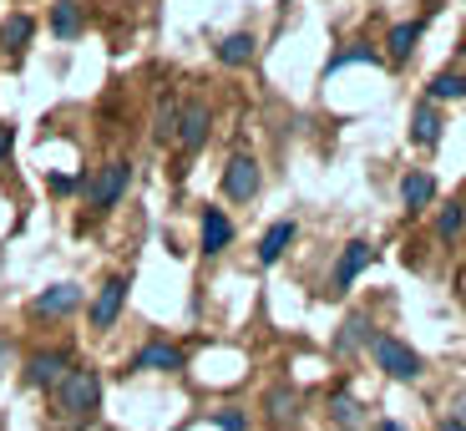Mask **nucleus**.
Returning a JSON list of instances; mask_svg holds the SVG:
<instances>
[{"label": "nucleus", "mask_w": 466, "mask_h": 431, "mask_svg": "<svg viewBox=\"0 0 466 431\" xmlns=\"http://www.w3.org/2000/svg\"><path fill=\"white\" fill-rule=\"evenodd\" d=\"M329 416H335L339 426H350V431H355V426H360V401H355V396H345V391H335V401H329Z\"/></svg>", "instance_id": "5701e85b"}, {"label": "nucleus", "mask_w": 466, "mask_h": 431, "mask_svg": "<svg viewBox=\"0 0 466 431\" xmlns=\"http://www.w3.org/2000/svg\"><path fill=\"white\" fill-rule=\"evenodd\" d=\"M431 97H436V102H461V97H466V77H461V71H441V77L431 82Z\"/></svg>", "instance_id": "412c9836"}, {"label": "nucleus", "mask_w": 466, "mask_h": 431, "mask_svg": "<svg viewBox=\"0 0 466 431\" xmlns=\"http://www.w3.org/2000/svg\"><path fill=\"white\" fill-rule=\"evenodd\" d=\"M461 219H466V213H461V203H451V209H446L441 219H436V233H441V239H451V233L461 229Z\"/></svg>", "instance_id": "a878e982"}, {"label": "nucleus", "mask_w": 466, "mask_h": 431, "mask_svg": "<svg viewBox=\"0 0 466 431\" xmlns=\"http://www.w3.org/2000/svg\"><path fill=\"white\" fill-rule=\"evenodd\" d=\"M360 340H370V330H365V315H350L345 325H339V335H335V350L345 355V350H355Z\"/></svg>", "instance_id": "4be33fe9"}, {"label": "nucleus", "mask_w": 466, "mask_h": 431, "mask_svg": "<svg viewBox=\"0 0 466 431\" xmlns=\"http://www.w3.org/2000/svg\"><path fill=\"white\" fill-rule=\"evenodd\" d=\"M370 355L385 375H396V381H416L420 375V355L410 345H400L396 335H370Z\"/></svg>", "instance_id": "7ed1b4c3"}, {"label": "nucleus", "mask_w": 466, "mask_h": 431, "mask_svg": "<svg viewBox=\"0 0 466 431\" xmlns=\"http://www.w3.org/2000/svg\"><path fill=\"white\" fill-rule=\"evenodd\" d=\"M294 244V223L289 219H279L274 229L258 239V264H274V259H284V249Z\"/></svg>", "instance_id": "dca6fc26"}, {"label": "nucleus", "mask_w": 466, "mask_h": 431, "mask_svg": "<svg viewBox=\"0 0 466 431\" xmlns=\"http://www.w3.org/2000/svg\"><path fill=\"white\" fill-rule=\"evenodd\" d=\"M96 406H102V375H96L92 365H71L56 381V416L76 431L96 416Z\"/></svg>", "instance_id": "f257e3e1"}, {"label": "nucleus", "mask_w": 466, "mask_h": 431, "mask_svg": "<svg viewBox=\"0 0 466 431\" xmlns=\"http://www.w3.org/2000/svg\"><path fill=\"white\" fill-rule=\"evenodd\" d=\"M268 416H274V426H294V416H299V396H294L289 385H274V391H268Z\"/></svg>", "instance_id": "a211bd4d"}, {"label": "nucleus", "mask_w": 466, "mask_h": 431, "mask_svg": "<svg viewBox=\"0 0 466 431\" xmlns=\"http://www.w3.org/2000/svg\"><path fill=\"white\" fill-rule=\"evenodd\" d=\"M213 421H218V431H248V416H244V411H218V416H213Z\"/></svg>", "instance_id": "bb28decb"}, {"label": "nucleus", "mask_w": 466, "mask_h": 431, "mask_svg": "<svg viewBox=\"0 0 466 431\" xmlns=\"http://www.w3.org/2000/svg\"><path fill=\"white\" fill-rule=\"evenodd\" d=\"M82 310V284H46V290L31 300V315L35 320H66V315H76Z\"/></svg>", "instance_id": "20e7f679"}, {"label": "nucleus", "mask_w": 466, "mask_h": 431, "mask_svg": "<svg viewBox=\"0 0 466 431\" xmlns=\"http://www.w3.org/2000/svg\"><path fill=\"white\" fill-rule=\"evenodd\" d=\"M410 138H416L420 148H436V142H441V117H436V107H420V112L410 117Z\"/></svg>", "instance_id": "6ab92c4d"}, {"label": "nucleus", "mask_w": 466, "mask_h": 431, "mask_svg": "<svg viewBox=\"0 0 466 431\" xmlns=\"http://www.w3.org/2000/svg\"><path fill=\"white\" fill-rule=\"evenodd\" d=\"M360 61H370V67H375V61H380V56H375V51H370V46H345V51H339V56H329V71H345V67H360Z\"/></svg>", "instance_id": "b1692460"}, {"label": "nucleus", "mask_w": 466, "mask_h": 431, "mask_svg": "<svg viewBox=\"0 0 466 431\" xmlns=\"http://www.w3.org/2000/svg\"><path fill=\"white\" fill-rule=\"evenodd\" d=\"M416 41H420V21H400L390 31V61H406L416 51Z\"/></svg>", "instance_id": "aec40b11"}, {"label": "nucleus", "mask_w": 466, "mask_h": 431, "mask_svg": "<svg viewBox=\"0 0 466 431\" xmlns=\"http://www.w3.org/2000/svg\"><path fill=\"white\" fill-rule=\"evenodd\" d=\"M122 304H127V280L116 274V280H106L102 290H96V300H92V330H112L116 325V315H122Z\"/></svg>", "instance_id": "6e6552de"}, {"label": "nucleus", "mask_w": 466, "mask_h": 431, "mask_svg": "<svg viewBox=\"0 0 466 431\" xmlns=\"http://www.w3.org/2000/svg\"><path fill=\"white\" fill-rule=\"evenodd\" d=\"M0 355H5V340H0Z\"/></svg>", "instance_id": "7c9ffc66"}, {"label": "nucleus", "mask_w": 466, "mask_h": 431, "mask_svg": "<svg viewBox=\"0 0 466 431\" xmlns=\"http://www.w3.org/2000/svg\"><path fill=\"white\" fill-rule=\"evenodd\" d=\"M31 36H35V21H31V11H15V15H5V21H0V51H5V56H21V51L31 46Z\"/></svg>", "instance_id": "9d476101"}, {"label": "nucleus", "mask_w": 466, "mask_h": 431, "mask_svg": "<svg viewBox=\"0 0 466 431\" xmlns=\"http://www.w3.org/2000/svg\"><path fill=\"white\" fill-rule=\"evenodd\" d=\"M441 431H466V421H446V426Z\"/></svg>", "instance_id": "c85d7f7f"}, {"label": "nucleus", "mask_w": 466, "mask_h": 431, "mask_svg": "<svg viewBox=\"0 0 466 431\" xmlns=\"http://www.w3.org/2000/svg\"><path fill=\"white\" fill-rule=\"evenodd\" d=\"M233 244V223L223 209H203V254H223Z\"/></svg>", "instance_id": "f8f14e48"}, {"label": "nucleus", "mask_w": 466, "mask_h": 431, "mask_svg": "<svg viewBox=\"0 0 466 431\" xmlns=\"http://www.w3.org/2000/svg\"><path fill=\"white\" fill-rule=\"evenodd\" d=\"M177 112H183V102H177L173 92H163V102H157V112H152V142H173L177 138Z\"/></svg>", "instance_id": "2eb2a0df"}, {"label": "nucleus", "mask_w": 466, "mask_h": 431, "mask_svg": "<svg viewBox=\"0 0 466 431\" xmlns=\"http://www.w3.org/2000/svg\"><path fill=\"white\" fill-rule=\"evenodd\" d=\"M82 26H86L82 0H56V5H51V31H56L61 41H76V36H82Z\"/></svg>", "instance_id": "4468645a"}, {"label": "nucleus", "mask_w": 466, "mask_h": 431, "mask_svg": "<svg viewBox=\"0 0 466 431\" xmlns=\"http://www.w3.org/2000/svg\"><path fill=\"white\" fill-rule=\"evenodd\" d=\"M370 254H375V249L365 244V239H350L345 254H339V264H335V290H350V284L360 280V269L370 264Z\"/></svg>", "instance_id": "9b49d317"}, {"label": "nucleus", "mask_w": 466, "mask_h": 431, "mask_svg": "<svg viewBox=\"0 0 466 431\" xmlns=\"http://www.w3.org/2000/svg\"><path fill=\"white\" fill-rule=\"evenodd\" d=\"M400 199H406V209H426V203L436 199V178L431 173H406L400 178Z\"/></svg>", "instance_id": "f3484780"}, {"label": "nucleus", "mask_w": 466, "mask_h": 431, "mask_svg": "<svg viewBox=\"0 0 466 431\" xmlns=\"http://www.w3.org/2000/svg\"><path fill=\"white\" fill-rule=\"evenodd\" d=\"M208 128H213V112L203 97H193V102H183V112H177V148L183 152H198L203 142H208Z\"/></svg>", "instance_id": "39448f33"}, {"label": "nucleus", "mask_w": 466, "mask_h": 431, "mask_svg": "<svg viewBox=\"0 0 466 431\" xmlns=\"http://www.w3.org/2000/svg\"><path fill=\"white\" fill-rule=\"evenodd\" d=\"M66 371H71V355H66V350H35V355H25V385H35V391L56 385Z\"/></svg>", "instance_id": "423d86ee"}, {"label": "nucleus", "mask_w": 466, "mask_h": 431, "mask_svg": "<svg viewBox=\"0 0 466 431\" xmlns=\"http://www.w3.org/2000/svg\"><path fill=\"white\" fill-rule=\"evenodd\" d=\"M127 183H132V163H106V168H96L92 178H86V209L92 213H106V209H116L122 203V193H127Z\"/></svg>", "instance_id": "f03ea898"}, {"label": "nucleus", "mask_w": 466, "mask_h": 431, "mask_svg": "<svg viewBox=\"0 0 466 431\" xmlns=\"http://www.w3.org/2000/svg\"><path fill=\"white\" fill-rule=\"evenodd\" d=\"M254 51H258V41L248 31H233V36H223L218 46H213V56L223 61V67H248L254 61Z\"/></svg>", "instance_id": "ddd939ff"}, {"label": "nucleus", "mask_w": 466, "mask_h": 431, "mask_svg": "<svg viewBox=\"0 0 466 431\" xmlns=\"http://www.w3.org/2000/svg\"><path fill=\"white\" fill-rule=\"evenodd\" d=\"M258 193V163L248 158V152H238L228 168H223V199L233 203H248Z\"/></svg>", "instance_id": "0eeeda50"}, {"label": "nucleus", "mask_w": 466, "mask_h": 431, "mask_svg": "<svg viewBox=\"0 0 466 431\" xmlns=\"http://www.w3.org/2000/svg\"><path fill=\"white\" fill-rule=\"evenodd\" d=\"M380 431H406V426H396V421H385V426Z\"/></svg>", "instance_id": "c756f323"}, {"label": "nucleus", "mask_w": 466, "mask_h": 431, "mask_svg": "<svg viewBox=\"0 0 466 431\" xmlns=\"http://www.w3.org/2000/svg\"><path fill=\"white\" fill-rule=\"evenodd\" d=\"M183 365H187L183 350L167 345V340H147V345L132 355V371H167V375H173V371H183Z\"/></svg>", "instance_id": "1a4fd4ad"}, {"label": "nucleus", "mask_w": 466, "mask_h": 431, "mask_svg": "<svg viewBox=\"0 0 466 431\" xmlns=\"http://www.w3.org/2000/svg\"><path fill=\"white\" fill-rule=\"evenodd\" d=\"M11 148H15V128H11V122H0V163L11 158Z\"/></svg>", "instance_id": "cd10ccee"}, {"label": "nucleus", "mask_w": 466, "mask_h": 431, "mask_svg": "<svg viewBox=\"0 0 466 431\" xmlns=\"http://www.w3.org/2000/svg\"><path fill=\"white\" fill-rule=\"evenodd\" d=\"M51 193H56V199H66V193H76V188H86V173H51Z\"/></svg>", "instance_id": "393cba45"}]
</instances>
